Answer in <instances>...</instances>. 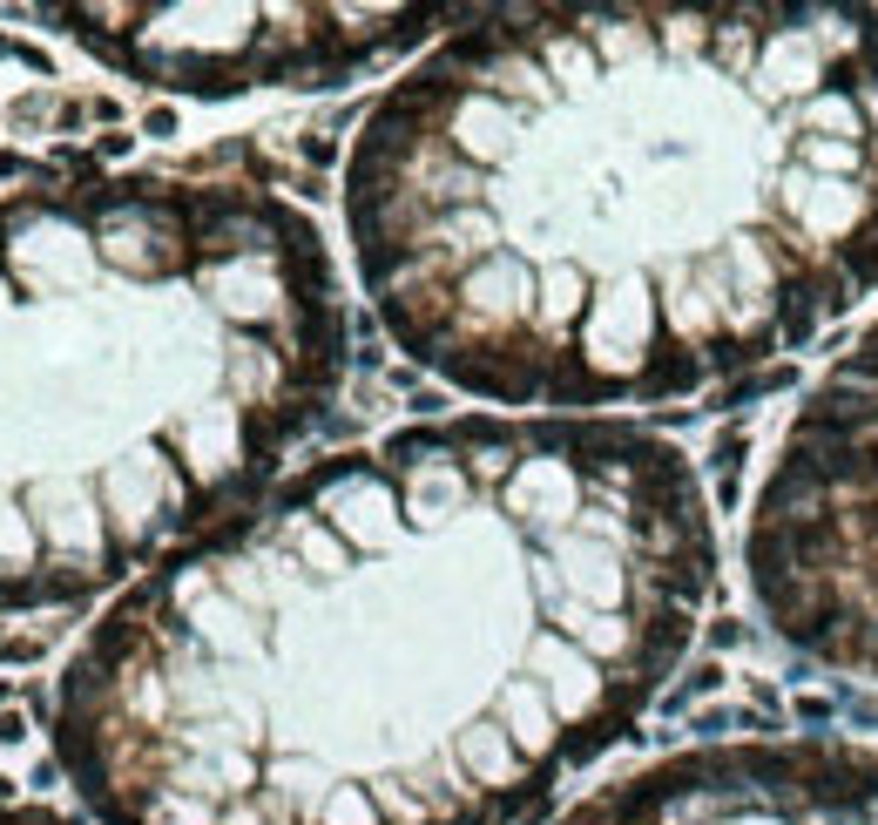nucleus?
Here are the masks:
<instances>
[{
    "label": "nucleus",
    "instance_id": "423d86ee",
    "mask_svg": "<svg viewBox=\"0 0 878 825\" xmlns=\"http://www.w3.org/2000/svg\"><path fill=\"white\" fill-rule=\"evenodd\" d=\"M554 825H878V744L716 737L581 799Z\"/></svg>",
    "mask_w": 878,
    "mask_h": 825
},
{
    "label": "nucleus",
    "instance_id": "20e7f679",
    "mask_svg": "<svg viewBox=\"0 0 878 825\" xmlns=\"http://www.w3.org/2000/svg\"><path fill=\"white\" fill-rule=\"evenodd\" d=\"M743 569L797 656L878 684V325L805 392L750 507Z\"/></svg>",
    "mask_w": 878,
    "mask_h": 825
},
{
    "label": "nucleus",
    "instance_id": "f03ea898",
    "mask_svg": "<svg viewBox=\"0 0 878 825\" xmlns=\"http://www.w3.org/2000/svg\"><path fill=\"white\" fill-rule=\"evenodd\" d=\"M345 230L473 400L656 406L878 291V8H494L372 102Z\"/></svg>",
    "mask_w": 878,
    "mask_h": 825
},
{
    "label": "nucleus",
    "instance_id": "39448f33",
    "mask_svg": "<svg viewBox=\"0 0 878 825\" xmlns=\"http://www.w3.org/2000/svg\"><path fill=\"white\" fill-rule=\"evenodd\" d=\"M115 75L176 95L332 89L453 21L447 8H68L55 14Z\"/></svg>",
    "mask_w": 878,
    "mask_h": 825
},
{
    "label": "nucleus",
    "instance_id": "7ed1b4c3",
    "mask_svg": "<svg viewBox=\"0 0 878 825\" xmlns=\"http://www.w3.org/2000/svg\"><path fill=\"white\" fill-rule=\"evenodd\" d=\"M345 345L338 264L264 183L0 196V609L102 596L251 507Z\"/></svg>",
    "mask_w": 878,
    "mask_h": 825
},
{
    "label": "nucleus",
    "instance_id": "0eeeda50",
    "mask_svg": "<svg viewBox=\"0 0 878 825\" xmlns=\"http://www.w3.org/2000/svg\"><path fill=\"white\" fill-rule=\"evenodd\" d=\"M0 825H74L61 812H27V805H0Z\"/></svg>",
    "mask_w": 878,
    "mask_h": 825
},
{
    "label": "nucleus",
    "instance_id": "f257e3e1",
    "mask_svg": "<svg viewBox=\"0 0 878 825\" xmlns=\"http://www.w3.org/2000/svg\"><path fill=\"white\" fill-rule=\"evenodd\" d=\"M716 582L649 426L426 420L277 481L68 656L102 825H507L649 711Z\"/></svg>",
    "mask_w": 878,
    "mask_h": 825
}]
</instances>
